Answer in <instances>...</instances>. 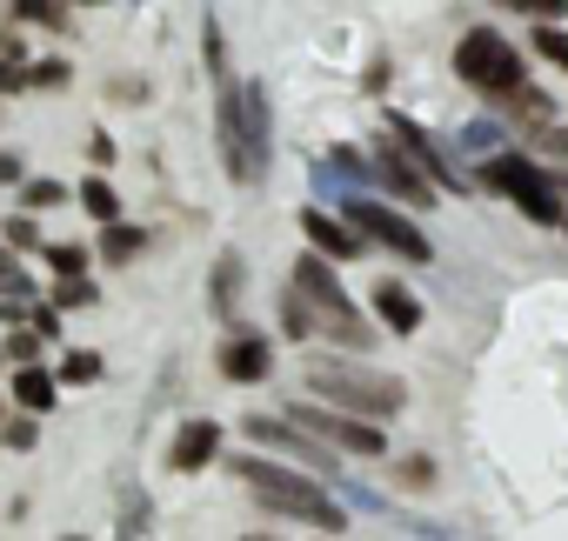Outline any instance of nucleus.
<instances>
[{
	"label": "nucleus",
	"mask_w": 568,
	"mask_h": 541,
	"mask_svg": "<svg viewBox=\"0 0 568 541\" xmlns=\"http://www.w3.org/2000/svg\"><path fill=\"white\" fill-rule=\"evenodd\" d=\"M41 254H48L54 275H88V247L81 241H41Z\"/></svg>",
	"instance_id": "4be33fe9"
},
{
	"label": "nucleus",
	"mask_w": 568,
	"mask_h": 541,
	"mask_svg": "<svg viewBox=\"0 0 568 541\" xmlns=\"http://www.w3.org/2000/svg\"><path fill=\"white\" fill-rule=\"evenodd\" d=\"M0 355H8V361H34V355H41V335L14 321V328H8V348H0Z\"/></svg>",
	"instance_id": "cd10ccee"
},
{
	"label": "nucleus",
	"mask_w": 568,
	"mask_h": 541,
	"mask_svg": "<svg viewBox=\"0 0 568 541\" xmlns=\"http://www.w3.org/2000/svg\"><path fill=\"white\" fill-rule=\"evenodd\" d=\"M555 194H561V227H568V174L555 181Z\"/></svg>",
	"instance_id": "58836bf2"
},
{
	"label": "nucleus",
	"mask_w": 568,
	"mask_h": 541,
	"mask_svg": "<svg viewBox=\"0 0 568 541\" xmlns=\"http://www.w3.org/2000/svg\"><path fill=\"white\" fill-rule=\"evenodd\" d=\"M21 21H41V28H68V0H14Z\"/></svg>",
	"instance_id": "b1692460"
},
{
	"label": "nucleus",
	"mask_w": 568,
	"mask_h": 541,
	"mask_svg": "<svg viewBox=\"0 0 568 541\" xmlns=\"http://www.w3.org/2000/svg\"><path fill=\"white\" fill-rule=\"evenodd\" d=\"M28 88V68L21 61H0V94H21Z\"/></svg>",
	"instance_id": "473e14b6"
},
{
	"label": "nucleus",
	"mask_w": 568,
	"mask_h": 541,
	"mask_svg": "<svg viewBox=\"0 0 568 541\" xmlns=\"http://www.w3.org/2000/svg\"><path fill=\"white\" fill-rule=\"evenodd\" d=\"M28 321H34V335H61V308H28Z\"/></svg>",
	"instance_id": "72a5a7b5"
},
{
	"label": "nucleus",
	"mask_w": 568,
	"mask_h": 541,
	"mask_svg": "<svg viewBox=\"0 0 568 541\" xmlns=\"http://www.w3.org/2000/svg\"><path fill=\"white\" fill-rule=\"evenodd\" d=\"M61 201H68L61 181H28V187H21V207H28V214H34V207H61Z\"/></svg>",
	"instance_id": "bb28decb"
},
{
	"label": "nucleus",
	"mask_w": 568,
	"mask_h": 541,
	"mask_svg": "<svg viewBox=\"0 0 568 541\" xmlns=\"http://www.w3.org/2000/svg\"><path fill=\"white\" fill-rule=\"evenodd\" d=\"M342 214L355 221V234L368 241V247H388V254H402V261H435V241L402 214V207H388V201H368V194H348L342 201Z\"/></svg>",
	"instance_id": "0eeeda50"
},
{
	"label": "nucleus",
	"mask_w": 568,
	"mask_h": 541,
	"mask_svg": "<svg viewBox=\"0 0 568 541\" xmlns=\"http://www.w3.org/2000/svg\"><path fill=\"white\" fill-rule=\"evenodd\" d=\"M548 154H568V127H548Z\"/></svg>",
	"instance_id": "4c0bfd02"
},
{
	"label": "nucleus",
	"mask_w": 568,
	"mask_h": 541,
	"mask_svg": "<svg viewBox=\"0 0 568 541\" xmlns=\"http://www.w3.org/2000/svg\"><path fill=\"white\" fill-rule=\"evenodd\" d=\"M368 174H375L382 187H395L408 207H435V201H442V194H435V181L415 167V154H408L402 141H388V134L375 141V154H368Z\"/></svg>",
	"instance_id": "9d476101"
},
{
	"label": "nucleus",
	"mask_w": 568,
	"mask_h": 541,
	"mask_svg": "<svg viewBox=\"0 0 568 541\" xmlns=\"http://www.w3.org/2000/svg\"><path fill=\"white\" fill-rule=\"evenodd\" d=\"M388 134H395V141H402V147L415 154V167H422V174H428L435 187H448V194H468V181L455 174V161H448V154H442V147H435V141H428V134H422L415 121H402V114H388Z\"/></svg>",
	"instance_id": "9b49d317"
},
{
	"label": "nucleus",
	"mask_w": 568,
	"mask_h": 541,
	"mask_svg": "<svg viewBox=\"0 0 568 541\" xmlns=\"http://www.w3.org/2000/svg\"><path fill=\"white\" fill-rule=\"evenodd\" d=\"M281 328H288L295 341H308V335H315V315H308V302H302L295 288H288V302H281Z\"/></svg>",
	"instance_id": "a878e982"
},
{
	"label": "nucleus",
	"mask_w": 568,
	"mask_h": 541,
	"mask_svg": "<svg viewBox=\"0 0 568 541\" xmlns=\"http://www.w3.org/2000/svg\"><path fill=\"white\" fill-rule=\"evenodd\" d=\"M81 8H101V0H81Z\"/></svg>",
	"instance_id": "ea45409f"
},
{
	"label": "nucleus",
	"mask_w": 568,
	"mask_h": 541,
	"mask_svg": "<svg viewBox=\"0 0 568 541\" xmlns=\"http://www.w3.org/2000/svg\"><path fill=\"white\" fill-rule=\"evenodd\" d=\"M388 481H395V488H408V494H422V488H435V461H428V455H408V461H395V468H388Z\"/></svg>",
	"instance_id": "412c9836"
},
{
	"label": "nucleus",
	"mask_w": 568,
	"mask_h": 541,
	"mask_svg": "<svg viewBox=\"0 0 568 541\" xmlns=\"http://www.w3.org/2000/svg\"><path fill=\"white\" fill-rule=\"evenodd\" d=\"M0 61H28V41L21 34H0Z\"/></svg>",
	"instance_id": "f704fd0d"
},
{
	"label": "nucleus",
	"mask_w": 568,
	"mask_h": 541,
	"mask_svg": "<svg viewBox=\"0 0 568 541\" xmlns=\"http://www.w3.org/2000/svg\"><path fill=\"white\" fill-rule=\"evenodd\" d=\"M108 234H101V261H114V267H128L141 247H148V234L134 227V221H101Z\"/></svg>",
	"instance_id": "a211bd4d"
},
{
	"label": "nucleus",
	"mask_w": 568,
	"mask_h": 541,
	"mask_svg": "<svg viewBox=\"0 0 568 541\" xmlns=\"http://www.w3.org/2000/svg\"><path fill=\"white\" fill-rule=\"evenodd\" d=\"M481 187L508 194L535 227H561V194H555V174H548L541 161H528V154H495V161H481Z\"/></svg>",
	"instance_id": "423d86ee"
},
{
	"label": "nucleus",
	"mask_w": 568,
	"mask_h": 541,
	"mask_svg": "<svg viewBox=\"0 0 568 541\" xmlns=\"http://www.w3.org/2000/svg\"><path fill=\"white\" fill-rule=\"evenodd\" d=\"M288 421H302L315 441H328L335 455H362V461H382L388 455V435H382V421H368V415H348V408H328V401H302V408H288Z\"/></svg>",
	"instance_id": "6e6552de"
},
{
	"label": "nucleus",
	"mask_w": 568,
	"mask_h": 541,
	"mask_svg": "<svg viewBox=\"0 0 568 541\" xmlns=\"http://www.w3.org/2000/svg\"><path fill=\"white\" fill-rule=\"evenodd\" d=\"M214 141H221V167L241 187H261L267 154H274V114H267V88L261 81H221L214 101Z\"/></svg>",
	"instance_id": "f257e3e1"
},
{
	"label": "nucleus",
	"mask_w": 568,
	"mask_h": 541,
	"mask_svg": "<svg viewBox=\"0 0 568 541\" xmlns=\"http://www.w3.org/2000/svg\"><path fill=\"white\" fill-rule=\"evenodd\" d=\"M241 288H247V261H241V254L227 247V254L214 261V275H207V308H214V315H234Z\"/></svg>",
	"instance_id": "dca6fc26"
},
{
	"label": "nucleus",
	"mask_w": 568,
	"mask_h": 541,
	"mask_svg": "<svg viewBox=\"0 0 568 541\" xmlns=\"http://www.w3.org/2000/svg\"><path fill=\"white\" fill-rule=\"evenodd\" d=\"M375 321L388 328V335H415L422 328V302H415V288H402V282H375Z\"/></svg>",
	"instance_id": "2eb2a0df"
},
{
	"label": "nucleus",
	"mask_w": 568,
	"mask_h": 541,
	"mask_svg": "<svg viewBox=\"0 0 568 541\" xmlns=\"http://www.w3.org/2000/svg\"><path fill=\"white\" fill-rule=\"evenodd\" d=\"M101 302V288L88 282V275H61V288H54V308H94Z\"/></svg>",
	"instance_id": "5701e85b"
},
{
	"label": "nucleus",
	"mask_w": 568,
	"mask_h": 541,
	"mask_svg": "<svg viewBox=\"0 0 568 541\" xmlns=\"http://www.w3.org/2000/svg\"><path fill=\"white\" fill-rule=\"evenodd\" d=\"M74 201H81L94 221H121V194H114V181H108V174H88V181L74 187Z\"/></svg>",
	"instance_id": "6ab92c4d"
},
{
	"label": "nucleus",
	"mask_w": 568,
	"mask_h": 541,
	"mask_svg": "<svg viewBox=\"0 0 568 541\" xmlns=\"http://www.w3.org/2000/svg\"><path fill=\"white\" fill-rule=\"evenodd\" d=\"M288 288L308 302V315H315L322 335H335V341H348V348H368V341H375V328L355 315V302H348L342 275L328 267V254H302V261H295V275H288Z\"/></svg>",
	"instance_id": "39448f33"
},
{
	"label": "nucleus",
	"mask_w": 568,
	"mask_h": 541,
	"mask_svg": "<svg viewBox=\"0 0 568 541\" xmlns=\"http://www.w3.org/2000/svg\"><path fill=\"white\" fill-rule=\"evenodd\" d=\"M0 408H8V401H0Z\"/></svg>",
	"instance_id": "a19ab883"
},
{
	"label": "nucleus",
	"mask_w": 568,
	"mask_h": 541,
	"mask_svg": "<svg viewBox=\"0 0 568 541\" xmlns=\"http://www.w3.org/2000/svg\"><path fill=\"white\" fill-rule=\"evenodd\" d=\"M214 368H221L234 388H254V381H267V375H274V348H267L261 335H227V341H221V355H214Z\"/></svg>",
	"instance_id": "ddd939ff"
},
{
	"label": "nucleus",
	"mask_w": 568,
	"mask_h": 541,
	"mask_svg": "<svg viewBox=\"0 0 568 541\" xmlns=\"http://www.w3.org/2000/svg\"><path fill=\"white\" fill-rule=\"evenodd\" d=\"M535 54H541V61H555V68L568 74V34H561L555 21H541V28H535Z\"/></svg>",
	"instance_id": "393cba45"
},
{
	"label": "nucleus",
	"mask_w": 568,
	"mask_h": 541,
	"mask_svg": "<svg viewBox=\"0 0 568 541\" xmlns=\"http://www.w3.org/2000/svg\"><path fill=\"white\" fill-rule=\"evenodd\" d=\"M501 8H515V14H528V21H561L568 0H501Z\"/></svg>",
	"instance_id": "c85d7f7f"
},
{
	"label": "nucleus",
	"mask_w": 568,
	"mask_h": 541,
	"mask_svg": "<svg viewBox=\"0 0 568 541\" xmlns=\"http://www.w3.org/2000/svg\"><path fill=\"white\" fill-rule=\"evenodd\" d=\"M88 154H94V167H108V161H114V141H108V134H94V141H88Z\"/></svg>",
	"instance_id": "c9c22d12"
},
{
	"label": "nucleus",
	"mask_w": 568,
	"mask_h": 541,
	"mask_svg": "<svg viewBox=\"0 0 568 541\" xmlns=\"http://www.w3.org/2000/svg\"><path fill=\"white\" fill-rule=\"evenodd\" d=\"M61 81H74L68 61H34V68H28V88H61Z\"/></svg>",
	"instance_id": "c756f323"
},
{
	"label": "nucleus",
	"mask_w": 568,
	"mask_h": 541,
	"mask_svg": "<svg viewBox=\"0 0 568 541\" xmlns=\"http://www.w3.org/2000/svg\"><path fill=\"white\" fill-rule=\"evenodd\" d=\"M8 241H14V247H41V234H34L28 214H8Z\"/></svg>",
	"instance_id": "2f4dec72"
},
{
	"label": "nucleus",
	"mask_w": 568,
	"mask_h": 541,
	"mask_svg": "<svg viewBox=\"0 0 568 541\" xmlns=\"http://www.w3.org/2000/svg\"><path fill=\"white\" fill-rule=\"evenodd\" d=\"M247 441L254 448H274V455H295L308 474H328L335 468V448L328 441H315L302 421H288V415H247Z\"/></svg>",
	"instance_id": "1a4fd4ad"
},
{
	"label": "nucleus",
	"mask_w": 568,
	"mask_h": 541,
	"mask_svg": "<svg viewBox=\"0 0 568 541\" xmlns=\"http://www.w3.org/2000/svg\"><path fill=\"white\" fill-rule=\"evenodd\" d=\"M308 395L328 401V408L368 415V421H395L408 408L402 375H382V368H362V361H328V355H308Z\"/></svg>",
	"instance_id": "7ed1b4c3"
},
{
	"label": "nucleus",
	"mask_w": 568,
	"mask_h": 541,
	"mask_svg": "<svg viewBox=\"0 0 568 541\" xmlns=\"http://www.w3.org/2000/svg\"><path fill=\"white\" fill-rule=\"evenodd\" d=\"M455 74H462L475 94L501 101V108L541 114V94L528 88V74H521V54H515V48L495 34V28H468V34L455 41Z\"/></svg>",
	"instance_id": "20e7f679"
},
{
	"label": "nucleus",
	"mask_w": 568,
	"mask_h": 541,
	"mask_svg": "<svg viewBox=\"0 0 568 541\" xmlns=\"http://www.w3.org/2000/svg\"><path fill=\"white\" fill-rule=\"evenodd\" d=\"M207 461H221V421H181L168 441V468L174 474H201Z\"/></svg>",
	"instance_id": "4468645a"
},
{
	"label": "nucleus",
	"mask_w": 568,
	"mask_h": 541,
	"mask_svg": "<svg viewBox=\"0 0 568 541\" xmlns=\"http://www.w3.org/2000/svg\"><path fill=\"white\" fill-rule=\"evenodd\" d=\"M54 395H61V381H54L48 368H34V361H14V408H28V415H48V408H54Z\"/></svg>",
	"instance_id": "f3484780"
},
{
	"label": "nucleus",
	"mask_w": 568,
	"mask_h": 541,
	"mask_svg": "<svg viewBox=\"0 0 568 541\" xmlns=\"http://www.w3.org/2000/svg\"><path fill=\"white\" fill-rule=\"evenodd\" d=\"M302 234H308V247L328 254V261H362V254H368V241L355 234L348 214H322V207H308V214H302Z\"/></svg>",
	"instance_id": "f8f14e48"
},
{
	"label": "nucleus",
	"mask_w": 568,
	"mask_h": 541,
	"mask_svg": "<svg viewBox=\"0 0 568 541\" xmlns=\"http://www.w3.org/2000/svg\"><path fill=\"white\" fill-rule=\"evenodd\" d=\"M227 468H234V481H241L267 514H295V521H308L315 534H342V528H348L342 501H335L315 474H295V468L267 461V455H234Z\"/></svg>",
	"instance_id": "f03ea898"
},
{
	"label": "nucleus",
	"mask_w": 568,
	"mask_h": 541,
	"mask_svg": "<svg viewBox=\"0 0 568 541\" xmlns=\"http://www.w3.org/2000/svg\"><path fill=\"white\" fill-rule=\"evenodd\" d=\"M54 381H61V388H88V381H101V355H94V348H68L61 368H54Z\"/></svg>",
	"instance_id": "aec40b11"
},
{
	"label": "nucleus",
	"mask_w": 568,
	"mask_h": 541,
	"mask_svg": "<svg viewBox=\"0 0 568 541\" xmlns=\"http://www.w3.org/2000/svg\"><path fill=\"white\" fill-rule=\"evenodd\" d=\"M21 181V154H0V187H14Z\"/></svg>",
	"instance_id": "e433bc0d"
},
{
	"label": "nucleus",
	"mask_w": 568,
	"mask_h": 541,
	"mask_svg": "<svg viewBox=\"0 0 568 541\" xmlns=\"http://www.w3.org/2000/svg\"><path fill=\"white\" fill-rule=\"evenodd\" d=\"M34 415H21V421H0V441H8V448H34Z\"/></svg>",
	"instance_id": "7c9ffc66"
}]
</instances>
